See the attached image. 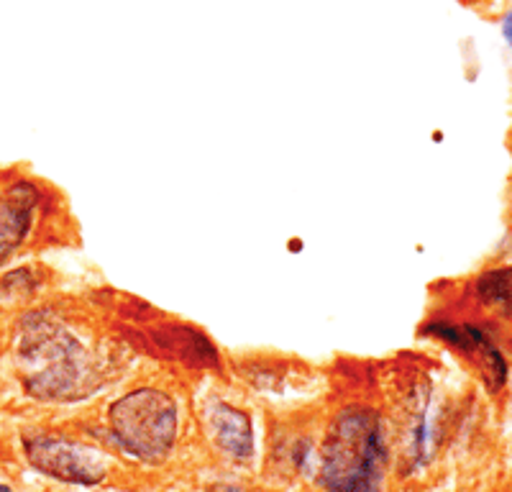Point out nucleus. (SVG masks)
<instances>
[{
	"label": "nucleus",
	"mask_w": 512,
	"mask_h": 492,
	"mask_svg": "<svg viewBox=\"0 0 512 492\" xmlns=\"http://www.w3.org/2000/svg\"><path fill=\"white\" fill-rule=\"evenodd\" d=\"M0 492H11V487H6V485H0Z\"/></svg>",
	"instance_id": "10"
},
{
	"label": "nucleus",
	"mask_w": 512,
	"mask_h": 492,
	"mask_svg": "<svg viewBox=\"0 0 512 492\" xmlns=\"http://www.w3.org/2000/svg\"><path fill=\"white\" fill-rule=\"evenodd\" d=\"M502 31H505L507 41H510V47H512V11L505 16V24H502Z\"/></svg>",
	"instance_id": "9"
},
{
	"label": "nucleus",
	"mask_w": 512,
	"mask_h": 492,
	"mask_svg": "<svg viewBox=\"0 0 512 492\" xmlns=\"http://www.w3.org/2000/svg\"><path fill=\"white\" fill-rule=\"evenodd\" d=\"M479 298L497 311H512V267L510 270H495L479 280Z\"/></svg>",
	"instance_id": "8"
},
{
	"label": "nucleus",
	"mask_w": 512,
	"mask_h": 492,
	"mask_svg": "<svg viewBox=\"0 0 512 492\" xmlns=\"http://www.w3.org/2000/svg\"><path fill=\"white\" fill-rule=\"evenodd\" d=\"M16 362L24 387L41 400L77 398L88 380V354L49 313H36L21 323Z\"/></svg>",
	"instance_id": "1"
},
{
	"label": "nucleus",
	"mask_w": 512,
	"mask_h": 492,
	"mask_svg": "<svg viewBox=\"0 0 512 492\" xmlns=\"http://www.w3.org/2000/svg\"><path fill=\"white\" fill-rule=\"evenodd\" d=\"M26 457L47 477L75 485H95L108 472L98 449L62 436H34L26 441Z\"/></svg>",
	"instance_id": "4"
},
{
	"label": "nucleus",
	"mask_w": 512,
	"mask_h": 492,
	"mask_svg": "<svg viewBox=\"0 0 512 492\" xmlns=\"http://www.w3.org/2000/svg\"><path fill=\"white\" fill-rule=\"evenodd\" d=\"M113 439L141 462H162L177 439V403L162 390L141 387L123 395L108 413Z\"/></svg>",
	"instance_id": "3"
},
{
	"label": "nucleus",
	"mask_w": 512,
	"mask_h": 492,
	"mask_svg": "<svg viewBox=\"0 0 512 492\" xmlns=\"http://www.w3.org/2000/svg\"><path fill=\"white\" fill-rule=\"evenodd\" d=\"M382 423L369 408H346L333 418L320 449V485L328 492H377L384 475Z\"/></svg>",
	"instance_id": "2"
},
{
	"label": "nucleus",
	"mask_w": 512,
	"mask_h": 492,
	"mask_svg": "<svg viewBox=\"0 0 512 492\" xmlns=\"http://www.w3.org/2000/svg\"><path fill=\"white\" fill-rule=\"evenodd\" d=\"M208 428L218 449L231 459H249L254 454V431L244 410L216 403L208 413Z\"/></svg>",
	"instance_id": "6"
},
{
	"label": "nucleus",
	"mask_w": 512,
	"mask_h": 492,
	"mask_svg": "<svg viewBox=\"0 0 512 492\" xmlns=\"http://www.w3.org/2000/svg\"><path fill=\"white\" fill-rule=\"evenodd\" d=\"M31 223V193L11 188L0 193V262L24 241Z\"/></svg>",
	"instance_id": "7"
},
{
	"label": "nucleus",
	"mask_w": 512,
	"mask_h": 492,
	"mask_svg": "<svg viewBox=\"0 0 512 492\" xmlns=\"http://www.w3.org/2000/svg\"><path fill=\"white\" fill-rule=\"evenodd\" d=\"M431 334H438L441 339H446L448 344H454L459 352L469 354L472 359H477L479 367H482L484 380L489 382L492 390H500L507 380V362L495 346L489 344L487 336L482 331H477L474 326H451V323H438V326H428Z\"/></svg>",
	"instance_id": "5"
}]
</instances>
